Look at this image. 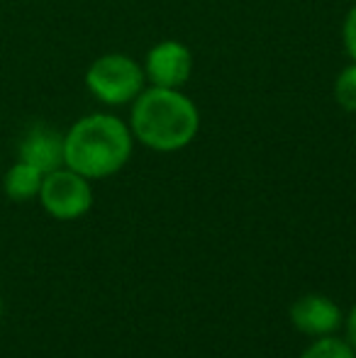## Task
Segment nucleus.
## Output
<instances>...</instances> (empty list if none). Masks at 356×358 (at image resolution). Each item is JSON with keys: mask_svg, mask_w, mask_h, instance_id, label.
Returning a JSON list of instances; mask_svg holds the SVG:
<instances>
[{"mask_svg": "<svg viewBox=\"0 0 356 358\" xmlns=\"http://www.w3.org/2000/svg\"><path fill=\"white\" fill-rule=\"evenodd\" d=\"M129 129L137 142L169 154L193 142L200 129V113L180 88L149 85L132 100Z\"/></svg>", "mask_w": 356, "mask_h": 358, "instance_id": "nucleus-1", "label": "nucleus"}, {"mask_svg": "<svg viewBox=\"0 0 356 358\" xmlns=\"http://www.w3.org/2000/svg\"><path fill=\"white\" fill-rule=\"evenodd\" d=\"M132 129L115 115L81 117L64 137V166L83 178H108L132 156Z\"/></svg>", "mask_w": 356, "mask_h": 358, "instance_id": "nucleus-2", "label": "nucleus"}, {"mask_svg": "<svg viewBox=\"0 0 356 358\" xmlns=\"http://www.w3.org/2000/svg\"><path fill=\"white\" fill-rule=\"evenodd\" d=\"M144 66L127 54H103L86 71V88L95 100L110 108L132 105L144 90Z\"/></svg>", "mask_w": 356, "mask_h": 358, "instance_id": "nucleus-3", "label": "nucleus"}, {"mask_svg": "<svg viewBox=\"0 0 356 358\" xmlns=\"http://www.w3.org/2000/svg\"><path fill=\"white\" fill-rule=\"evenodd\" d=\"M39 200L44 210L57 220H78L93 205V190H90L88 178L62 166V169L44 173Z\"/></svg>", "mask_w": 356, "mask_h": 358, "instance_id": "nucleus-4", "label": "nucleus"}, {"mask_svg": "<svg viewBox=\"0 0 356 358\" xmlns=\"http://www.w3.org/2000/svg\"><path fill=\"white\" fill-rule=\"evenodd\" d=\"M190 71H193V54L176 39L157 42L144 59V76L159 88H183Z\"/></svg>", "mask_w": 356, "mask_h": 358, "instance_id": "nucleus-5", "label": "nucleus"}, {"mask_svg": "<svg viewBox=\"0 0 356 358\" xmlns=\"http://www.w3.org/2000/svg\"><path fill=\"white\" fill-rule=\"evenodd\" d=\"M293 327L310 336H329L342 324V312L329 297L325 295H305L290 307Z\"/></svg>", "mask_w": 356, "mask_h": 358, "instance_id": "nucleus-6", "label": "nucleus"}, {"mask_svg": "<svg viewBox=\"0 0 356 358\" xmlns=\"http://www.w3.org/2000/svg\"><path fill=\"white\" fill-rule=\"evenodd\" d=\"M20 161L37 166L42 173L57 171L64 166V137L52 127H34L20 146Z\"/></svg>", "mask_w": 356, "mask_h": 358, "instance_id": "nucleus-7", "label": "nucleus"}, {"mask_svg": "<svg viewBox=\"0 0 356 358\" xmlns=\"http://www.w3.org/2000/svg\"><path fill=\"white\" fill-rule=\"evenodd\" d=\"M42 180H44V173L37 166L27 164V161H17V164L5 173V193H8V198L15 200V203L39 198Z\"/></svg>", "mask_w": 356, "mask_h": 358, "instance_id": "nucleus-8", "label": "nucleus"}, {"mask_svg": "<svg viewBox=\"0 0 356 358\" xmlns=\"http://www.w3.org/2000/svg\"><path fill=\"white\" fill-rule=\"evenodd\" d=\"M300 358H356V349L337 336H320L315 344L303 351Z\"/></svg>", "mask_w": 356, "mask_h": 358, "instance_id": "nucleus-9", "label": "nucleus"}, {"mask_svg": "<svg viewBox=\"0 0 356 358\" xmlns=\"http://www.w3.org/2000/svg\"><path fill=\"white\" fill-rule=\"evenodd\" d=\"M334 100L347 113H356V62L349 64L334 80Z\"/></svg>", "mask_w": 356, "mask_h": 358, "instance_id": "nucleus-10", "label": "nucleus"}, {"mask_svg": "<svg viewBox=\"0 0 356 358\" xmlns=\"http://www.w3.org/2000/svg\"><path fill=\"white\" fill-rule=\"evenodd\" d=\"M342 37H344V49H347L349 59L356 62V5L347 13V17H344Z\"/></svg>", "mask_w": 356, "mask_h": 358, "instance_id": "nucleus-11", "label": "nucleus"}, {"mask_svg": "<svg viewBox=\"0 0 356 358\" xmlns=\"http://www.w3.org/2000/svg\"><path fill=\"white\" fill-rule=\"evenodd\" d=\"M347 341L356 349V305L349 312V320H347Z\"/></svg>", "mask_w": 356, "mask_h": 358, "instance_id": "nucleus-12", "label": "nucleus"}, {"mask_svg": "<svg viewBox=\"0 0 356 358\" xmlns=\"http://www.w3.org/2000/svg\"><path fill=\"white\" fill-rule=\"evenodd\" d=\"M0 317H3V300H0Z\"/></svg>", "mask_w": 356, "mask_h": 358, "instance_id": "nucleus-13", "label": "nucleus"}]
</instances>
